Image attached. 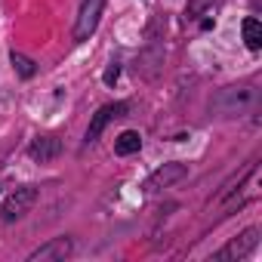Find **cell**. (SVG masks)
<instances>
[{
    "label": "cell",
    "instance_id": "8fae6325",
    "mask_svg": "<svg viewBox=\"0 0 262 262\" xmlns=\"http://www.w3.org/2000/svg\"><path fill=\"white\" fill-rule=\"evenodd\" d=\"M244 43L250 50H262V25H259V19H244Z\"/></svg>",
    "mask_w": 262,
    "mask_h": 262
},
{
    "label": "cell",
    "instance_id": "ba28073f",
    "mask_svg": "<svg viewBox=\"0 0 262 262\" xmlns=\"http://www.w3.org/2000/svg\"><path fill=\"white\" fill-rule=\"evenodd\" d=\"M28 155H31L34 161H40V164H50L53 158H59V155H62V142H59L56 136H37V139L31 142Z\"/></svg>",
    "mask_w": 262,
    "mask_h": 262
},
{
    "label": "cell",
    "instance_id": "4fadbf2b",
    "mask_svg": "<svg viewBox=\"0 0 262 262\" xmlns=\"http://www.w3.org/2000/svg\"><path fill=\"white\" fill-rule=\"evenodd\" d=\"M117 77H120V65H117V62H111V65H108V71L102 74V80H105L108 86H114V80H117Z\"/></svg>",
    "mask_w": 262,
    "mask_h": 262
},
{
    "label": "cell",
    "instance_id": "52a82bcc",
    "mask_svg": "<svg viewBox=\"0 0 262 262\" xmlns=\"http://www.w3.org/2000/svg\"><path fill=\"white\" fill-rule=\"evenodd\" d=\"M71 250H74L71 237H53V241L40 244L28 259H31V262H53V259H65V256H71Z\"/></svg>",
    "mask_w": 262,
    "mask_h": 262
},
{
    "label": "cell",
    "instance_id": "8992f818",
    "mask_svg": "<svg viewBox=\"0 0 262 262\" xmlns=\"http://www.w3.org/2000/svg\"><path fill=\"white\" fill-rule=\"evenodd\" d=\"M185 164H164V167H158L151 176H148V182H145V191H158V188H170L173 182H179V179H185Z\"/></svg>",
    "mask_w": 262,
    "mask_h": 262
},
{
    "label": "cell",
    "instance_id": "5b68a950",
    "mask_svg": "<svg viewBox=\"0 0 262 262\" xmlns=\"http://www.w3.org/2000/svg\"><path fill=\"white\" fill-rule=\"evenodd\" d=\"M123 114H126V102H111V105H102V108L93 114L90 126H86V142H96V139L102 136V129H105L111 120L123 117Z\"/></svg>",
    "mask_w": 262,
    "mask_h": 262
},
{
    "label": "cell",
    "instance_id": "7c38bea8",
    "mask_svg": "<svg viewBox=\"0 0 262 262\" xmlns=\"http://www.w3.org/2000/svg\"><path fill=\"white\" fill-rule=\"evenodd\" d=\"M213 4H216V0H188V10H185V13L194 19V16H204Z\"/></svg>",
    "mask_w": 262,
    "mask_h": 262
},
{
    "label": "cell",
    "instance_id": "30bf717a",
    "mask_svg": "<svg viewBox=\"0 0 262 262\" xmlns=\"http://www.w3.org/2000/svg\"><path fill=\"white\" fill-rule=\"evenodd\" d=\"M10 62H13L16 74H19V77H25V80L37 74V62H34V59H28L25 53H16V50H13V53H10Z\"/></svg>",
    "mask_w": 262,
    "mask_h": 262
},
{
    "label": "cell",
    "instance_id": "9c48e42d",
    "mask_svg": "<svg viewBox=\"0 0 262 262\" xmlns=\"http://www.w3.org/2000/svg\"><path fill=\"white\" fill-rule=\"evenodd\" d=\"M139 148H142V136L136 133V129H126V133H120L117 142H114V151L123 155V158H126V155H136Z\"/></svg>",
    "mask_w": 262,
    "mask_h": 262
},
{
    "label": "cell",
    "instance_id": "277c9868",
    "mask_svg": "<svg viewBox=\"0 0 262 262\" xmlns=\"http://www.w3.org/2000/svg\"><path fill=\"white\" fill-rule=\"evenodd\" d=\"M256 244H259V228L253 225V228H247L241 237L228 241L219 253H213V262H237V259H244V256H247Z\"/></svg>",
    "mask_w": 262,
    "mask_h": 262
},
{
    "label": "cell",
    "instance_id": "3957f363",
    "mask_svg": "<svg viewBox=\"0 0 262 262\" xmlns=\"http://www.w3.org/2000/svg\"><path fill=\"white\" fill-rule=\"evenodd\" d=\"M102 10H105V0H80V13H77V22H74V40H90L99 19H102Z\"/></svg>",
    "mask_w": 262,
    "mask_h": 262
},
{
    "label": "cell",
    "instance_id": "6da1fadb",
    "mask_svg": "<svg viewBox=\"0 0 262 262\" xmlns=\"http://www.w3.org/2000/svg\"><path fill=\"white\" fill-rule=\"evenodd\" d=\"M256 108H259V90H253L250 83L225 86L213 99V111L219 117H244V114H253Z\"/></svg>",
    "mask_w": 262,
    "mask_h": 262
},
{
    "label": "cell",
    "instance_id": "7a4b0ae2",
    "mask_svg": "<svg viewBox=\"0 0 262 262\" xmlns=\"http://www.w3.org/2000/svg\"><path fill=\"white\" fill-rule=\"evenodd\" d=\"M37 194H40L37 185H22V188H16V191L4 201V210H0L4 222H16V219H22V216L37 204Z\"/></svg>",
    "mask_w": 262,
    "mask_h": 262
}]
</instances>
